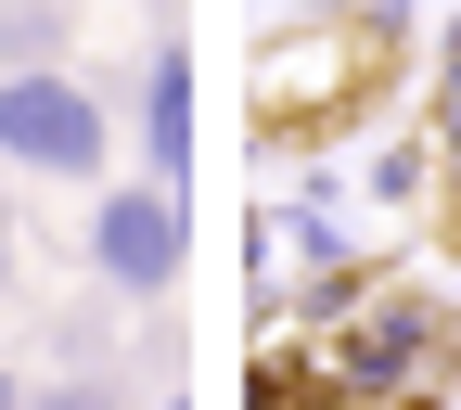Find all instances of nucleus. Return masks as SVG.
I'll return each mask as SVG.
<instances>
[{
    "instance_id": "nucleus-1",
    "label": "nucleus",
    "mask_w": 461,
    "mask_h": 410,
    "mask_svg": "<svg viewBox=\"0 0 461 410\" xmlns=\"http://www.w3.org/2000/svg\"><path fill=\"white\" fill-rule=\"evenodd\" d=\"M384 90V26L372 14H295L257 39V129L269 141H321L346 115H372Z\"/></svg>"
},
{
    "instance_id": "nucleus-9",
    "label": "nucleus",
    "mask_w": 461,
    "mask_h": 410,
    "mask_svg": "<svg viewBox=\"0 0 461 410\" xmlns=\"http://www.w3.org/2000/svg\"><path fill=\"white\" fill-rule=\"evenodd\" d=\"M51 410H103V397H51Z\"/></svg>"
},
{
    "instance_id": "nucleus-5",
    "label": "nucleus",
    "mask_w": 461,
    "mask_h": 410,
    "mask_svg": "<svg viewBox=\"0 0 461 410\" xmlns=\"http://www.w3.org/2000/svg\"><path fill=\"white\" fill-rule=\"evenodd\" d=\"M436 141H461V39H448V65H436Z\"/></svg>"
},
{
    "instance_id": "nucleus-3",
    "label": "nucleus",
    "mask_w": 461,
    "mask_h": 410,
    "mask_svg": "<svg viewBox=\"0 0 461 410\" xmlns=\"http://www.w3.org/2000/svg\"><path fill=\"white\" fill-rule=\"evenodd\" d=\"M180 205L193 193H167V180H129V193L90 205V269L115 282V296H167V282H180V257H193V218Z\"/></svg>"
},
{
    "instance_id": "nucleus-8",
    "label": "nucleus",
    "mask_w": 461,
    "mask_h": 410,
    "mask_svg": "<svg viewBox=\"0 0 461 410\" xmlns=\"http://www.w3.org/2000/svg\"><path fill=\"white\" fill-rule=\"evenodd\" d=\"M0 410H26V385H14V372H0Z\"/></svg>"
},
{
    "instance_id": "nucleus-4",
    "label": "nucleus",
    "mask_w": 461,
    "mask_h": 410,
    "mask_svg": "<svg viewBox=\"0 0 461 410\" xmlns=\"http://www.w3.org/2000/svg\"><path fill=\"white\" fill-rule=\"evenodd\" d=\"M141 154H154L167 193H193V51H180V39L141 65Z\"/></svg>"
},
{
    "instance_id": "nucleus-6",
    "label": "nucleus",
    "mask_w": 461,
    "mask_h": 410,
    "mask_svg": "<svg viewBox=\"0 0 461 410\" xmlns=\"http://www.w3.org/2000/svg\"><path fill=\"white\" fill-rule=\"evenodd\" d=\"M436 205H448V231H461V141H436Z\"/></svg>"
},
{
    "instance_id": "nucleus-7",
    "label": "nucleus",
    "mask_w": 461,
    "mask_h": 410,
    "mask_svg": "<svg viewBox=\"0 0 461 410\" xmlns=\"http://www.w3.org/2000/svg\"><path fill=\"white\" fill-rule=\"evenodd\" d=\"M0 282H14V218H0Z\"/></svg>"
},
{
    "instance_id": "nucleus-2",
    "label": "nucleus",
    "mask_w": 461,
    "mask_h": 410,
    "mask_svg": "<svg viewBox=\"0 0 461 410\" xmlns=\"http://www.w3.org/2000/svg\"><path fill=\"white\" fill-rule=\"evenodd\" d=\"M103 103L65 77V65H14V77H0V154H14V167H51V180H90V167H103Z\"/></svg>"
}]
</instances>
